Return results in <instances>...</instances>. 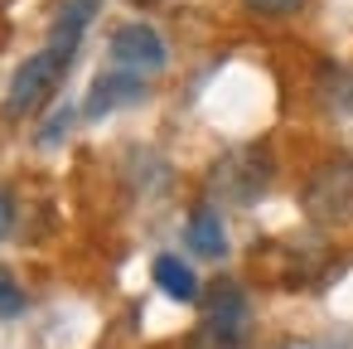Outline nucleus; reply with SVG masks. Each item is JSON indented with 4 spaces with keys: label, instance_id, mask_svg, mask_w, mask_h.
I'll list each match as a JSON object with an SVG mask.
<instances>
[{
    "label": "nucleus",
    "instance_id": "9d476101",
    "mask_svg": "<svg viewBox=\"0 0 353 349\" xmlns=\"http://www.w3.org/2000/svg\"><path fill=\"white\" fill-rule=\"evenodd\" d=\"M131 6H155V0H131Z\"/></svg>",
    "mask_w": 353,
    "mask_h": 349
},
{
    "label": "nucleus",
    "instance_id": "7ed1b4c3",
    "mask_svg": "<svg viewBox=\"0 0 353 349\" xmlns=\"http://www.w3.org/2000/svg\"><path fill=\"white\" fill-rule=\"evenodd\" d=\"M145 83H150V78H141V73L112 64L107 73H97L92 93H88V117H107V112H117V107H126V102H141V97H145Z\"/></svg>",
    "mask_w": 353,
    "mask_h": 349
},
{
    "label": "nucleus",
    "instance_id": "1a4fd4ad",
    "mask_svg": "<svg viewBox=\"0 0 353 349\" xmlns=\"http://www.w3.org/2000/svg\"><path fill=\"white\" fill-rule=\"evenodd\" d=\"M10 223H15V199H10V189H0V238L10 233Z\"/></svg>",
    "mask_w": 353,
    "mask_h": 349
},
{
    "label": "nucleus",
    "instance_id": "f03ea898",
    "mask_svg": "<svg viewBox=\"0 0 353 349\" xmlns=\"http://www.w3.org/2000/svg\"><path fill=\"white\" fill-rule=\"evenodd\" d=\"M165 39L150 30V25H121L117 35H112V64L117 68H131V73H141V78H155L160 68H165Z\"/></svg>",
    "mask_w": 353,
    "mask_h": 349
},
{
    "label": "nucleus",
    "instance_id": "423d86ee",
    "mask_svg": "<svg viewBox=\"0 0 353 349\" xmlns=\"http://www.w3.org/2000/svg\"><path fill=\"white\" fill-rule=\"evenodd\" d=\"M189 247L199 257H223L228 233H223V218L213 209H194V218H189Z\"/></svg>",
    "mask_w": 353,
    "mask_h": 349
},
{
    "label": "nucleus",
    "instance_id": "f257e3e1",
    "mask_svg": "<svg viewBox=\"0 0 353 349\" xmlns=\"http://www.w3.org/2000/svg\"><path fill=\"white\" fill-rule=\"evenodd\" d=\"M68 54H59V49H39V54H30L25 64H20V73L10 78V93H6V117L10 122H20V117H34L54 93H59V83H63V73H68Z\"/></svg>",
    "mask_w": 353,
    "mask_h": 349
},
{
    "label": "nucleus",
    "instance_id": "39448f33",
    "mask_svg": "<svg viewBox=\"0 0 353 349\" xmlns=\"http://www.w3.org/2000/svg\"><path fill=\"white\" fill-rule=\"evenodd\" d=\"M155 286L170 296V301H199V276L179 262V257H155Z\"/></svg>",
    "mask_w": 353,
    "mask_h": 349
},
{
    "label": "nucleus",
    "instance_id": "0eeeda50",
    "mask_svg": "<svg viewBox=\"0 0 353 349\" xmlns=\"http://www.w3.org/2000/svg\"><path fill=\"white\" fill-rule=\"evenodd\" d=\"M20 310H25V291L15 286L10 272H0V320H15Z\"/></svg>",
    "mask_w": 353,
    "mask_h": 349
},
{
    "label": "nucleus",
    "instance_id": "6e6552de",
    "mask_svg": "<svg viewBox=\"0 0 353 349\" xmlns=\"http://www.w3.org/2000/svg\"><path fill=\"white\" fill-rule=\"evenodd\" d=\"M247 10H256V15H290L300 0H242Z\"/></svg>",
    "mask_w": 353,
    "mask_h": 349
},
{
    "label": "nucleus",
    "instance_id": "20e7f679",
    "mask_svg": "<svg viewBox=\"0 0 353 349\" xmlns=\"http://www.w3.org/2000/svg\"><path fill=\"white\" fill-rule=\"evenodd\" d=\"M97 6H102V0H63L59 15H54V30H49V49L73 59L83 35H88V25H92V15H97Z\"/></svg>",
    "mask_w": 353,
    "mask_h": 349
}]
</instances>
